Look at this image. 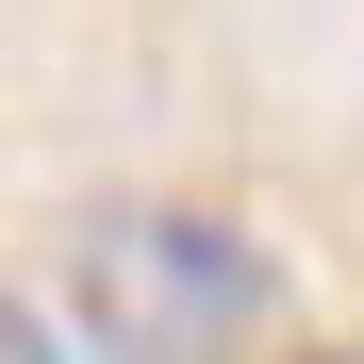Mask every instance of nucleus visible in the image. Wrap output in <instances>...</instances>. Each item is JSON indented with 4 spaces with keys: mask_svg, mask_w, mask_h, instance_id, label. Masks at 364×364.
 Wrapping results in <instances>:
<instances>
[{
    "mask_svg": "<svg viewBox=\"0 0 364 364\" xmlns=\"http://www.w3.org/2000/svg\"><path fill=\"white\" fill-rule=\"evenodd\" d=\"M0 364H67V331H50V315H33L17 282H0Z\"/></svg>",
    "mask_w": 364,
    "mask_h": 364,
    "instance_id": "obj_2",
    "label": "nucleus"
},
{
    "mask_svg": "<svg viewBox=\"0 0 364 364\" xmlns=\"http://www.w3.org/2000/svg\"><path fill=\"white\" fill-rule=\"evenodd\" d=\"M331 364H364V348H331Z\"/></svg>",
    "mask_w": 364,
    "mask_h": 364,
    "instance_id": "obj_3",
    "label": "nucleus"
},
{
    "mask_svg": "<svg viewBox=\"0 0 364 364\" xmlns=\"http://www.w3.org/2000/svg\"><path fill=\"white\" fill-rule=\"evenodd\" d=\"M265 315H282L265 249L232 215H199V199H116L67 249V331L100 364H249Z\"/></svg>",
    "mask_w": 364,
    "mask_h": 364,
    "instance_id": "obj_1",
    "label": "nucleus"
}]
</instances>
